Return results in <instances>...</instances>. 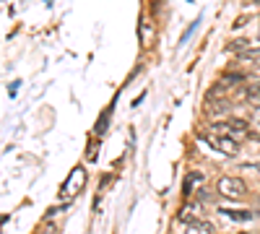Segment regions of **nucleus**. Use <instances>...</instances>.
Segmentation results:
<instances>
[{
	"label": "nucleus",
	"instance_id": "1",
	"mask_svg": "<svg viewBox=\"0 0 260 234\" xmlns=\"http://www.w3.org/2000/svg\"><path fill=\"white\" fill-rule=\"evenodd\" d=\"M211 136H224V138H232L237 143H242L247 136H250V122L245 120H226V122H216L211 125Z\"/></svg>",
	"mask_w": 260,
	"mask_h": 234
},
{
	"label": "nucleus",
	"instance_id": "2",
	"mask_svg": "<svg viewBox=\"0 0 260 234\" xmlns=\"http://www.w3.org/2000/svg\"><path fill=\"white\" fill-rule=\"evenodd\" d=\"M216 190H219V195H224V198H242L247 193V185L240 177L224 175V177H219V182H216Z\"/></svg>",
	"mask_w": 260,
	"mask_h": 234
},
{
	"label": "nucleus",
	"instance_id": "3",
	"mask_svg": "<svg viewBox=\"0 0 260 234\" xmlns=\"http://www.w3.org/2000/svg\"><path fill=\"white\" fill-rule=\"evenodd\" d=\"M86 185V169L83 166H76L73 172L68 175V180H65L62 190H60V198H76L81 190Z\"/></svg>",
	"mask_w": 260,
	"mask_h": 234
},
{
	"label": "nucleus",
	"instance_id": "4",
	"mask_svg": "<svg viewBox=\"0 0 260 234\" xmlns=\"http://www.w3.org/2000/svg\"><path fill=\"white\" fill-rule=\"evenodd\" d=\"M201 138H203V141H208V143H211V148H216V151L224 154V156H237V154H240V143L232 141V138H224V136H211V133H203Z\"/></svg>",
	"mask_w": 260,
	"mask_h": 234
},
{
	"label": "nucleus",
	"instance_id": "5",
	"mask_svg": "<svg viewBox=\"0 0 260 234\" xmlns=\"http://www.w3.org/2000/svg\"><path fill=\"white\" fill-rule=\"evenodd\" d=\"M138 39H141V47L143 50H148L156 42V29H154V24H151L148 18H141L138 21Z\"/></svg>",
	"mask_w": 260,
	"mask_h": 234
},
{
	"label": "nucleus",
	"instance_id": "6",
	"mask_svg": "<svg viewBox=\"0 0 260 234\" xmlns=\"http://www.w3.org/2000/svg\"><path fill=\"white\" fill-rule=\"evenodd\" d=\"M177 219L180 221H185V224H192V221H203V206L201 203H187L180 214H177Z\"/></svg>",
	"mask_w": 260,
	"mask_h": 234
},
{
	"label": "nucleus",
	"instance_id": "7",
	"mask_svg": "<svg viewBox=\"0 0 260 234\" xmlns=\"http://www.w3.org/2000/svg\"><path fill=\"white\" fill-rule=\"evenodd\" d=\"M185 234H216V226L211 224V221H192V224H187L185 226Z\"/></svg>",
	"mask_w": 260,
	"mask_h": 234
},
{
	"label": "nucleus",
	"instance_id": "8",
	"mask_svg": "<svg viewBox=\"0 0 260 234\" xmlns=\"http://www.w3.org/2000/svg\"><path fill=\"white\" fill-rule=\"evenodd\" d=\"M112 110H115V104H110L102 115H99V122H96V127H94V133H96V138H102L104 133H107V127H110V115H112Z\"/></svg>",
	"mask_w": 260,
	"mask_h": 234
},
{
	"label": "nucleus",
	"instance_id": "9",
	"mask_svg": "<svg viewBox=\"0 0 260 234\" xmlns=\"http://www.w3.org/2000/svg\"><path fill=\"white\" fill-rule=\"evenodd\" d=\"M201 182H203V175H201V172H187V177H185V185H182V195L187 198V195H190V193H192V190L198 187Z\"/></svg>",
	"mask_w": 260,
	"mask_h": 234
},
{
	"label": "nucleus",
	"instance_id": "10",
	"mask_svg": "<svg viewBox=\"0 0 260 234\" xmlns=\"http://www.w3.org/2000/svg\"><path fill=\"white\" fill-rule=\"evenodd\" d=\"M221 214L229 216V219H234V221H252V219H255L252 211H232V208H221Z\"/></svg>",
	"mask_w": 260,
	"mask_h": 234
},
{
	"label": "nucleus",
	"instance_id": "11",
	"mask_svg": "<svg viewBox=\"0 0 260 234\" xmlns=\"http://www.w3.org/2000/svg\"><path fill=\"white\" fill-rule=\"evenodd\" d=\"M245 99L252 104V107H260V89H257V83H250V86H245Z\"/></svg>",
	"mask_w": 260,
	"mask_h": 234
},
{
	"label": "nucleus",
	"instance_id": "12",
	"mask_svg": "<svg viewBox=\"0 0 260 234\" xmlns=\"http://www.w3.org/2000/svg\"><path fill=\"white\" fill-rule=\"evenodd\" d=\"M206 112H208V115H216V112H219V115H226V112H229V104H226L224 99H221L219 104L208 102V104H206Z\"/></svg>",
	"mask_w": 260,
	"mask_h": 234
},
{
	"label": "nucleus",
	"instance_id": "13",
	"mask_svg": "<svg viewBox=\"0 0 260 234\" xmlns=\"http://www.w3.org/2000/svg\"><path fill=\"white\" fill-rule=\"evenodd\" d=\"M96 154H99V138H94L89 143V148H86V159H96Z\"/></svg>",
	"mask_w": 260,
	"mask_h": 234
},
{
	"label": "nucleus",
	"instance_id": "14",
	"mask_svg": "<svg viewBox=\"0 0 260 234\" xmlns=\"http://www.w3.org/2000/svg\"><path fill=\"white\" fill-rule=\"evenodd\" d=\"M237 81H242V73H226V76H224L226 86H229V83H237Z\"/></svg>",
	"mask_w": 260,
	"mask_h": 234
},
{
	"label": "nucleus",
	"instance_id": "15",
	"mask_svg": "<svg viewBox=\"0 0 260 234\" xmlns=\"http://www.w3.org/2000/svg\"><path fill=\"white\" fill-rule=\"evenodd\" d=\"M255 83H257V89H260V78H257V81H255Z\"/></svg>",
	"mask_w": 260,
	"mask_h": 234
}]
</instances>
